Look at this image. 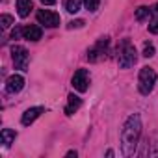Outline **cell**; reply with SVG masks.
<instances>
[{
	"mask_svg": "<svg viewBox=\"0 0 158 158\" xmlns=\"http://www.w3.org/2000/svg\"><path fill=\"white\" fill-rule=\"evenodd\" d=\"M139 136H141V119L138 114H132L121 128V149L125 156H132L136 152Z\"/></svg>",
	"mask_w": 158,
	"mask_h": 158,
	"instance_id": "obj_1",
	"label": "cell"
},
{
	"mask_svg": "<svg viewBox=\"0 0 158 158\" xmlns=\"http://www.w3.org/2000/svg\"><path fill=\"white\" fill-rule=\"evenodd\" d=\"M138 60V52L134 48V45L128 41V39H123L119 48H117V61H119V67L123 69H128L136 63Z\"/></svg>",
	"mask_w": 158,
	"mask_h": 158,
	"instance_id": "obj_2",
	"label": "cell"
},
{
	"mask_svg": "<svg viewBox=\"0 0 158 158\" xmlns=\"http://www.w3.org/2000/svg\"><path fill=\"white\" fill-rule=\"evenodd\" d=\"M156 84V73L151 67H141L139 76H138V89L141 95H149Z\"/></svg>",
	"mask_w": 158,
	"mask_h": 158,
	"instance_id": "obj_3",
	"label": "cell"
},
{
	"mask_svg": "<svg viewBox=\"0 0 158 158\" xmlns=\"http://www.w3.org/2000/svg\"><path fill=\"white\" fill-rule=\"evenodd\" d=\"M37 21H39V24H45L47 28H56L61 23L60 15L50 11V10H39L37 11Z\"/></svg>",
	"mask_w": 158,
	"mask_h": 158,
	"instance_id": "obj_4",
	"label": "cell"
},
{
	"mask_svg": "<svg viewBox=\"0 0 158 158\" xmlns=\"http://www.w3.org/2000/svg\"><path fill=\"white\" fill-rule=\"evenodd\" d=\"M73 88L76 89V91H80V93H84L86 89H88V84H89V73H88V69H78L74 74H73Z\"/></svg>",
	"mask_w": 158,
	"mask_h": 158,
	"instance_id": "obj_5",
	"label": "cell"
},
{
	"mask_svg": "<svg viewBox=\"0 0 158 158\" xmlns=\"http://www.w3.org/2000/svg\"><path fill=\"white\" fill-rule=\"evenodd\" d=\"M106 48H108V37L99 39V41L89 48V52H88V60H89V61H99V60H102L104 54H106Z\"/></svg>",
	"mask_w": 158,
	"mask_h": 158,
	"instance_id": "obj_6",
	"label": "cell"
},
{
	"mask_svg": "<svg viewBox=\"0 0 158 158\" xmlns=\"http://www.w3.org/2000/svg\"><path fill=\"white\" fill-rule=\"evenodd\" d=\"M11 56H13V63H15L17 69H21V71H26L28 69V52H26L24 47L15 45L11 48Z\"/></svg>",
	"mask_w": 158,
	"mask_h": 158,
	"instance_id": "obj_7",
	"label": "cell"
},
{
	"mask_svg": "<svg viewBox=\"0 0 158 158\" xmlns=\"http://www.w3.org/2000/svg\"><path fill=\"white\" fill-rule=\"evenodd\" d=\"M23 88H24V78H23L21 74H11V76L8 78V82H6V91H8V93L15 95V93H19Z\"/></svg>",
	"mask_w": 158,
	"mask_h": 158,
	"instance_id": "obj_8",
	"label": "cell"
},
{
	"mask_svg": "<svg viewBox=\"0 0 158 158\" xmlns=\"http://www.w3.org/2000/svg\"><path fill=\"white\" fill-rule=\"evenodd\" d=\"M45 112V108L43 106H35V108H28L24 114H23V117H21V123L24 125V127H28V125H32L41 114Z\"/></svg>",
	"mask_w": 158,
	"mask_h": 158,
	"instance_id": "obj_9",
	"label": "cell"
},
{
	"mask_svg": "<svg viewBox=\"0 0 158 158\" xmlns=\"http://www.w3.org/2000/svg\"><path fill=\"white\" fill-rule=\"evenodd\" d=\"M23 35L28 41H39L41 35H43V30L39 26H35V24H30V26H24L23 28Z\"/></svg>",
	"mask_w": 158,
	"mask_h": 158,
	"instance_id": "obj_10",
	"label": "cell"
},
{
	"mask_svg": "<svg viewBox=\"0 0 158 158\" xmlns=\"http://www.w3.org/2000/svg\"><path fill=\"white\" fill-rule=\"evenodd\" d=\"M32 10H34L32 0H17V11H19V17H28Z\"/></svg>",
	"mask_w": 158,
	"mask_h": 158,
	"instance_id": "obj_11",
	"label": "cell"
},
{
	"mask_svg": "<svg viewBox=\"0 0 158 158\" xmlns=\"http://www.w3.org/2000/svg\"><path fill=\"white\" fill-rule=\"evenodd\" d=\"M80 104H82L80 97H76V95H69V104L65 106V115H73L78 108H80Z\"/></svg>",
	"mask_w": 158,
	"mask_h": 158,
	"instance_id": "obj_12",
	"label": "cell"
},
{
	"mask_svg": "<svg viewBox=\"0 0 158 158\" xmlns=\"http://www.w3.org/2000/svg\"><path fill=\"white\" fill-rule=\"evenodd\" d=\"M149 32L158 34V4L151 8V21H149Z\"/></svg>",
	"mask_w": 158,
	"mask_h": 158,
	"instance_id": "obj_13",
	"label": "cell"
},
{
	"mask_svg": "<svg viewBox=\"0 0 158 158\" xmlns=\"http://www.w3.org/2000/svg\"><path fill=\"white\" fill-rule=\"evenodd\" d=\"M15 130H11V128H4L2 132H0V141L4 143V147H10L13 141H15Z\"/></svg>",
	"mask_w": 158,
	"mask_h": 158,
	"instance_id": "obj_14",
	"label": "cell"
},
{
	"mask_svg": "<svg viewBox=\"0 0 158 158\" xmlns=\"http://www.w3.org/2000/svg\"><path fill=\"white\" fill-rule=\"evenodd\" d=\"M82 6V0H65V10L69 13H78Z\"/></svg>",
	"mask_w": 158,
	"mask_h": 158,
	"instance_id": "obj_15",
	"label": "cell"
},
{
	"mask_svg": "<svg viewBox=\"0 0 158 158\" xmlns=\"http://www.w3.org/2000/svg\"><path fill=\"white\" fill-rule=\"evenodd\" d=\"M151 17V8H147V6H139L138 10H136V19L141 23V21H145V19H149Z\"/></svg>",
	"mask_w": 158,
	"mask_h": 158,
	"instance_id": "obj_16",
	"label": "cell"
},
{
	"mask_svg": "<svg viewBox=\"0 0 158 158\" xmlns=\"http://www.w3.org/2000/svg\"><path fill=\"white\" fill-rule=\"evenodd\" d=\"M99 4H101V0H84V6L88 11H95L99 8Z\"/></svg>",
	"mask_w": 158,
	"mask_h": 158,
	"instance_id": "obj_17",
	"label": "cell"
},
{
	"mask_svg": "<svg viewBox=\"0 0 158 158\" xmlns=\"http://www.w3.org/2000/svg\"><path fill=\"white\" fill-rule=\"evenodd\" d=\"M0 24H2V28H10L13 24V17L11 15H2L0 17Z\"/></svg>",
	"mask_w": 158,
	"mask_h": 158,
	"instance_id": "obj_18",
	"label": "cell"
},
{
	"mask_svg": "<svg viewBox=\"0 0 158 158\" xmlns=\"http://www.w3.org/2000/svg\"><path fill=\"white\" fill-rule=\"evenodd\" d=\"M143 56H145V58H152V56H154V47H152L151 43H147V45L143 47Z\"/></svg>",
	"mask_w": 158,
	"mask_h": 158,
	"instance_id": "obj_19",
	"label": "cell"
},
{
	"mask_svg": "<svg viewBox=\"0 0 158 158\" xmlns=\"http://www.w3.org/2000/svg\"><path fill=\"white\" fill-rule=\"evenodd\" d=\"M84 24H86V23H84L82 19H78V21H71V23H69V28H82Z\"/></svg>",
	"mask_w": 158,
	"mask_h": 158,
	"instance_id": "obj_20",
	"label": "cell"
},
{
	"mask_svg": "<svg viewBox=\"0 0 158 158\" xmlns=\"http://www.w3.org/2000/svg\"><path fill=\"white\" fill-rule=\"evenodd\" d=\"M23 35V28H19V26H15V30L11 32V39H19Z\"/></svg>",
	"mask_w": 158,
	"mask_h": 158,
	"instance_id": "obj_21",
	"label": "cell"
},
{
	"mask_svg": "<svg viewBox=\"0 0 158 158\" xmlns=\"http://www.w3.org/2000/svg\"><path fill=\"white\" fill-rule=\"evenodd\" d=\"M41 2H43V4H45V6H52V4H54V2H56V0H41Z\"/></svg>",
	"mask_w": 158,
	"mask_h": 158,
	"instance_id": "obj_22",
	"label": "cell"
}]
</instances>
